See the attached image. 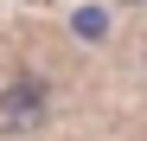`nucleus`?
Listing matches in <instances>:
<instances>
[{
	"label": "nucleus",
	"mask_w": 147,
	"mask_h": 141,
	"mask_svg": "<svg viewBox=\"0 0 147 141\" xmlns=\"http://www.w3.org/2000/svg\"><path fill=\"white\" fill-rule=\"evenodd\" d=\"M141 70H147V32H141Z\"/></svg>",
	"instance_id": "4"
},
{
	"label": "nucleus",
	"mask_w": 147,
	"mask_h": 141,
	"mask_svg": "<svg viewBox=\"0 0 147 141\" xmlns=\"http://www.w3.org/2000/svg\"><path fill=\"white\" fill-rule=\"evenodd\" d=\"M70 32H83V45H102L109 39V13L102 7H77L70 13Z\"/></svg>",
	"instance_id": "2"
},
{
	"label": "nucleus",
	"mask_w": 147,
	"mask_h": 141,
	"mask_svg": "<svg viewBox=\"0 0 147 141\" xmlns=\"http://www.w3.org/2000/svg\"><path fill=\"white\" fill-rule=\"evenodd\" d=\"M51 122V83L38 70H7L0 77V141H32Z\"/></svg>",
	"instance_id": "1"
},
{
	"label": "nucleus",
	"mask_w": 147,
	"mask_h": 141,
	"mask_svg": "<svg viewBox=\"0 0 147 141\" xmlns=\"http://www.w3.org/2000/svg\"><path fill=\"white\" fill-rule=\"evenodd\" d=\"M109 7H128V13H141V7H147V0H109Z\"/></svg>",
	"instance_id": "3"
}]
</instances>
